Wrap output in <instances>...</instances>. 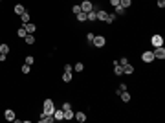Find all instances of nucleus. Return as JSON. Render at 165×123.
<instances>
[{
	"label": "nucleus",
	"instance_id": "38",
	"mask_svg": "<svg viewBox=\"0 0 165 123\" xmlns=\"http://www.w3.org/2000/svg\"><path fill=\"white\" fill-rule=\"evenodd\" d=\"M110 6H114V7L119 6V0H110Z\"/></svg>",
	"mask_w": 165,
	"mask_h": 123
},
{
	"label": "nucleus",
	"instance_id": "18",
	"mask_svg": "<svg viewBox=\"0 0 165 123\" xmlns=\"http://www.w3.org/2000/svg\"><path fill=\"white\" fill-rule=\"evenodd\" d=\"M24 42H26V44H35V37H33V33H28V35L24 37Z\"/></svg>",
	"mask_w": 165,
	"mask_h": 123
},
{
	"label": "nucleus",
	"instance_id": "20",
	"mask_svg": "<svg viewBox=\"0 0 165 123\" xmlns=\"http://www.w3.org/2000/svg\"><path fill=\"white\" fill-rule=\"evenodd\" d=\"M26 35H28V31H26V28H24V26H22L20 29H17V37H18V39H24Z\"/></svg>",
	"mask_w": 165,
	"mask_h": 123
},
{
	"label": "nucleus",
	"instance_id": "35",
	"mask_svg": "<svg viewBox=\"0 0 165 123\" xmlns=\"http://www.w3.org/2000/svg\"><path fill=\"white\" fill-rule=\"evenodd\" d=\"M117 63H119V64H121V66H125V64H127V63H128V59H127V57H121V59H119V61H117Z\"/></svg>",
	"mask_w": 165,
	"mask_h": 123
},
{
	"label": "nucleus",
	"instance_id": "25",
	"mask_svg": "<svg viewBox=\"0 0 165 123\" xmlns=\"http://www.w3.org/2000/svg\"><path fill=\"white\" fill-rule=\"evenodd\" d=\"M75 17H77V20H79V22H86V13H84V11H81V13H77Z\"/></svg>",
	"mask_w": 165,
	"mask_h": 123
},
{
	"label": "nucleus",
	"instance_id": "17",
	"mask_svg": "<svg viewBox=\"0 0 165 123\" xmlns=\"http://www.w3.org/2000/svg\"><path fill=\"white\" fill-rule=\"evenodd\" d=\"M72 79H73V74H72V72H64V74H62V81H64V83H70Z\"/></svg>",
	"mask_w": 165,
	"mask_h": 123
},
{
	"label": "nucleus",
	"instance_id": "37",
	"mask_svg": "<svg viewBox=\"0 0 165 123\" xmlns=\"http://www.w3.org/2000/svg\"><path fill=\"white\" fill-rule=\"evenodd\" d=\"M72 70H73L72 64H64V72H72Z\"/></svg>",
	"mask_w": 165,
	"mask_h": 123
},
{
	"label": "nucleus",
	"instance_id": "13",
	"mask_svg": "<svg viewBox=\"0 0 165 123\" xmlns=\"http://www.w3.org/2000/svg\"><path fill=\"white\" fill-rule=\"evenodd\" d=\"M24 28H26L28 33H35V31H37V24H33V22H28V24H24Z\"/></svg>",
	"mask_w": 165,
	"mask_h": 123
},
{
	"label": "nucleus",
	"instance_id": "29",
	"mask_svg": "<svg viewBox=\"0 0 165 123\" xmlns=\"http://www.w3.org/2000/svg\"><path fill=\"white\" fill-rule=\"evenodd\" d=\"M22 74H31V66H29V64L24 63V66H22Z\"/></svg>",
	"mask_w": 165,
	"mask_h": 123
},
{
	"label": "nucleus",
	"instance_id": "32",
	"mask_svg": "<svg viewBox=\"0 0 165 123\" xmlns=\"http://www.w3.org/2000/svg\"><path fill=\"white\" fill-rule=\"evenodd\" d=\"M72 11H73V13H81V4H73V7H72Z\"/></svg>",
	"mask_w": 165,
	"mask_h": 123
},
{
	"label": "nucleus",
	"instance_id": "23",
	"mask_svg": "<svg viewBox=\"0 0 165 123\" xmlns=\"http://www.w3.org/2000/svg\"><path fill=\"white\" fill-rule=\"evenodd\" d=\"M20 20H22V24H28V22H29V13H28V11H24V13L20 15Z\"/></svg>",
	"mask_w": 165,
	"mask_h": 123
},
{
	"label": "nucleus",
	"instance_id": "7",
	"mask_svg": "<svg viewBox=\"0 0 165 123\" xmlns=\"http://www.w3.org/2000/svg\"><path fill=\"white\" fill-rule=\"evenodd\" d=\"M53 120L55 121H62V120H64V110H62V109H55L53 110Z\"/></svg>",
	"mask_w": 165,
	"mask_h": 123
},
{
	"label": "nucleus",
	"instance_id": "6",
	"mask_svg": "<svg viewBox=\"0 0 165 123\" xmlns=\"http://www.w3.org/2000/svg\"><path fill=\"white\" fill-rule=\"evenodd\" d=\"M92 9H94V6H92V2H90V0H82V2H81V11L88 13V11H92Z\"/></svg>",
	"mask_w": 165,
	"mask_h": 123
},
{
	"label": "nucleus",
	"instance_id": "40",
	"mask_svg": "<svg viewBox=\"0 0 165 123\" xmlns=\"http://www.w3.org/2000/svg\"><path fill=\"white\" fill-rule=\"evenodd\" d=\"M0 2H2V0H0Z\"/></svg>",
	"mask_w": 165,
	"mask_h": 123
},
{
	"label": "nucleus",
	"instance_id": "2",
	"mask_svg": "<svg viewBox=\"0 0 165 123\" xmlns=\"http://www.w3.org/2000/svg\"><path fill=\"white\" fill-rule=\"evenodd\" d=\"M151 44L154 46V48H158V46H163V37L160 35V33H154V35L151 37Z\"/></svg>",
	"mask_w": 165,
	"mask_h": 123
},
{
	"label": "nucleus",
	"instance_id": "33",
	"mask_svg": "<svg viewBox=\"0 0 165 123\" xmlns=\"http://www.w3.org/2000/svg\"><path fill=\"white\" fill-rule=\"evenodd\" d=\"M94 37H96V35H94L92 31H88V33H86V41H88V42H92V41H94Z\"/></svg>",
	"mask_w": 165,
	"mask_h": 123
},
{
	"label": "nucleus",
	"instance_id": "26",
	"mask_svg": "<svg viewBox=\"0 0 165 123\" xmlns=\"http://www.w3.org/2000/svg\"><path fill=\"white\" fill-rule=\"evenodd\" d=\"M0 53L7 55V53H9V46H7V44H0Z\"/></svg>",
	"mask_w": 165,
	"mask_h": 123
},
{
	"label": "nucleus",
	"instance_id": "30",
	"mask_svg": "<svg viewBox=\"0 0 165 123\" xmlns=\"http://www.w3.org/2000/svg\"><path fill=\"white\" fill-rule=\"evenodd\" d=\"M24 61H26V64H29V66H31V64L35 63V57H33V55H28V57H26Z\"/></svg>",
	"mask_w": 165,
	"mask_h": 123
},
{
	"label": "nucleus",
	"instance_id": "4",
	"mask_svg": "<svg viewBox=\"0 0 165 123\" xmlns=\"http://www.w3.org/2000/svg\"><path fill=\"white\" fill-rule=\"evenodd\" d=\"M152 53H154V59H165V48H163V46L154 48V50H152Z\"/></svg>",
	"mask_w": 165,
	"mask_h": 123
},
{
	"label": "nucleus",
	"instance_id": "22",
	"mask_svg": "<svg viewBox=\"0 0 165 123\" xmlns=\"http://www.w3.org/2000/svg\"><path fill=\"white\" fill-rule=\"evenodd\" d=\"M73 116H75V114H73V110H72V109L64 110V120H73Z\"/></svg>",
	"mask_w": 165,
	"mask_h": 123
},
{
	"label": "nucleus",
	"instance_id": "8",
	"mask_svg": "<svg viewBox=\"0 0 165 123\" xmlns=\"http://www.w3.org/2000/svg\"><path fill=\"white\" fill-rule=\"evenodd\" d=\"M4 118H6L7 121H15L17 120V116H15V110H11V109H7L6 112H4Z\"/></svg>",
	"mask_w": 165,
	"mask_h": 123
},
{
	"label": "nucleus",
	"instance_id": "34",
	"mask_svg": "<svg viewBox=\"0 0 165 123\" xmlns=\"http://www.w3.org/2000/svg\"><path fill=\"white\" fill-rule=\"evenodd\" d=\"M61 109H62V110H68V109H72V103H68V101H66V103H62V107H61Z\"/></svg>",
	"mask_w": 165,
	"mask_h": 123
},
{
	"label": "nucleus",
	"instance_id": "31",
	"mask_svg": "<svg viewBox=\"0 0 165 123\" xmlns=\"http://www.w3.org/2000/svg\"><path fill=\"white\" fill-rule=\"evenodd\" d=\"M73 68H75V72H82V70H84V64H82V63H75Z\"/></svg>",
	"mask_w": 165,
	"mask_h": 123
},
{
	"label": "nucleus",
	"instance_id": "21",
	"mask_svg": "<svg viewBox=\"0 0 165 123\" xmlns=\"http://www.w3.org/2000/svg\"><path fill=\"white\" fill-rule=\"evenodd\" d=\"M119 96H121V99H123V101H125V103H128V101H130V94H128V92H127V90H123V92H121V94H119Z\"/></svg>",
	"mask_w": 165,
	"mask_h": 123
},
{
	"label": "nucleus",
	"instance_id": "16",
	"mask_svg": "<svg viewBox=\"0 0 165 123\" xmlns=\"http://www.w3.org/2000/svg\"><path fill=\"white\" fill-rule=\"evenodd\" d=\"M26 11V7L22 4H15V15H22Z\"/></svg>",
	"mask_w": 165,
	"mask_h": 123
},
{
	"label": "nucleus",
	"instance_id": "19",
	"mask_svg": "<svg viewBox=\"0 0 165 123\" xmlns=\"http://www.w3.org/2000/svg\"><path fill=\"white\" fill-rule=\"evenodd\" d=\"M127 13V9L125 7H121V6H116L114 7V15H125Z\"/></svg>",
	"mask_w": 165,
	"mask_h": 123
},
{
	"label": "nucleus",
	"instance_id": "15",
	"mask_svg": "<svg viewBox=\"0 0 165 123\" xmlns=\"http://www.w3.org/2000/svg\"><path fill=\"white\" fill-rule=\"evenodd\" d=\"M96 13H97V20H105V18H107V11L105 9H96Z\"/></svg>",
	"mask_w": 165,
	"mask_h": 123
},
{
	"label": "nucleus",
	"instance_id": "36",
	"mask_svg": "<svg viewBox=\"0 0 165 123\" xmlns=\"http://www.w3.org/2000/svg\"><path fill=\"white\" fill-rule=\"evenodd\" d=\"M156 6H158L160 9H162V7H165V0H158V2H156Z\"/></svg>",
	"mask_w": 165,
	"mask_h": 123
},
{
	"label": "nucleus",
	"instance_id": "27",
	"mask_svg": "<svg viewBox=\"0 0 165 123\" xmlns=\"http://www.w3.org/2000/svg\"><path fill=\"white\" fill-rule=\"evenodd\" d=\"M130 4H132V0H119V6L125 7V9H127V7H130Z\"/></svg>",
	"mask_w": 165,
	"mask_h": 123
},
{
	"label": "nucleus",
	"instance_id": "14",
	"mask_svg": "<svg viewBox=\"0 0 165 123\" xmlns=\"http://www.w3.org/2000/svg\"><path fill=\"white\" fill-rule=\"evenodd\" d=\"M73 118H75V120L79 121V123H84V121H86V114L82 112V110H79V112H75V116H73Z\"/></svg>",
	"mask_w": 165,
	"mask_h": 123
},
{
	"label": "nucleus",
	"instance_id": "1",
	"mask_svg": "<svg viewBox=\"0 0 165 123\" xmlns=\"http://www.w3.org/2000/svg\"><path fill=\"white\" fill-rule=\"evenodd\" d=\"M53 110H55L53 101H52L50 97H46V99H44V103H42V112L48 114V116H53Z\"/></svg>",
	"mask_w": 165,
	"mask_h": 123
},
{
	"label": "nucleus",
	"instance_id": "5",
	"mask_svg": "<svg viewBox=\"0 0 165 123\" xmlns=\"http://www.w3.org/2000/svg\"><path fill=\"white\" fill-rule=\"evenodd\" d=\"M141 61H143V63H152V61H154V53H152L151 50L143 52L141 53Z\"/></svg>",
	"mask_w": 165,
	"mask_h": 123
},
{
	"label": "nucleus",
	"instance_id": "28",
	"mask_svg": "<svg viewBox=\"0 0 165 123\" xmlns=\"http://www.w3.org/2000/svg\"><path fill=\"white\" fill-rule=\"evenodd\" d=\"M127 88H128V86H127V84H125V83H121V84H119V86H117V90H116V94H117V96H119V94H121V92H123V90H127Z\"/></svg>",
	"mask_w": 165,
	"mask_h": 123
},
{
	"label": "nucleus",
	"instance_id": "10",
	"mask_svg": "<svg viewBox=\"0 0 165 123\" xmlns=\"http://www.w3.org/2000/svg\"><path fill=\"white\" fill-rule=\"evenodd\" d=\"M112 64H114V74H116V75H123V66H121L117 61H114Z\"/></svg>",
	"mask_w": 165,
	"mask_h": 123
},
{
	"label": "nucleus",
	"instance_id": "9",
	"mask_svg": "<svg viewBox=\"0 0 165 123\" xmlns=\"http://www.w3.org/2000/svg\"><path fill=\"white\" fill-rule=\"evenodd\" d=\"M132 74H134V66H132L130 63H127L123 66V75H132Z\"/></svg>",
	"mask_w": 165,
	"mask_h": 123
},
{
	"label": "nucleus",
	"instance_id": "3",
	"mask_svg": "<svg viewBox=\"0 0 165 123\" xmlns=\"http://www.w3.org/2000/svg\"><path fill=\"white\" fill-rule=\"evenodd\" d=\"M92 44L96 46V48H103V46L107 44V39H105L103 35H96V37H94V41H92Z\"/></svg>",
	"mask_w": 165,
	"mask_h": 123
},
{
	"label": "nucleus",
	"instance_id": "11",
	"mask_svg": "<svg viewBox=\"0 0 165 123\" xmlns=\"http://www.w3.org/2000/svg\"><path fill=\"white\" fill-rule=\"evenodd\" d=\"M39 121H41V123H52V121H55V120H53V116H48V114L42 112L41 118H39Z\"/></svg>",
	"mask_w": 165,
	"mask_h": 123
},
{
	"label": "nucleus",
	"instance_id": "39",
	"mask_svg": "<svg viewBox=\"0 0 165 123\" xmlns=\"http://www.w3.org/2000/svg\"><path fill=\"white\" fill-rule=\"evenodd\" d=\"M7 59V55H4V53H0V63H4V61Z\"/></svg>",
	"mask_w": 165,
	"mask_h": 123
},
{
	"label": "nucleus",
	"instance_id": "24",
	"mask_svg": "<svg viewBox=\"0 0 165 123\" xmlns=\"http://www.w3.org/2000/svg\"><path fill=\"white\" fill-rule=\"evenodd\" d=\"M114 20H116V15H114V13H108L107 18H105V22H107V24H112Z\"/></svg>",
	"mask_w": 165,
	"mask_h": 123
},
{
	"label": "nucleus",
	"instance_id": "12",
	"mask_svg": "<svg viewBox=\"0 0 165 123\" xmlns=\"http://www.w3.org/2000/svg\"><path fill=\"white\" fill-rule=\"evenodd\" d=\"M86 20H88V22H96V20H97L96 9H92V11H88V13H86Z\"/></svg>",
	"mask_w": 165,
	"mask_h": 123
}]
</instances>
